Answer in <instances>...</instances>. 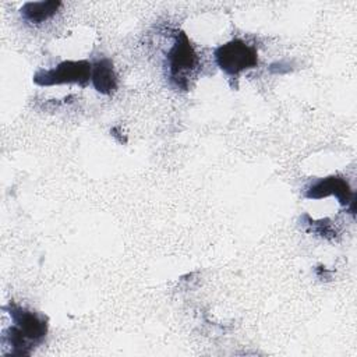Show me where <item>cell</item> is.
<instances>
[{"label":"cell","instance_id":"7a4b0ae2","mask_svg":"<svg viewBox=\"0 0 357 357\" xmlns=\"http://www.w3.org/2000/svg\"><path fill=\"white\" fill-rule=\"evenodd\" d=\"M199 64L198 54L188 36L180 31L166 54V70L170 84L183 91H188V81Z\"/></svg>","mask_w":357,"mask_h":357},{"label":"cell","instance_id":"6da1fadb","mask_svg":"<svg viewBox=\"0 0 357 357\" xmlns=\"http://www.w3.org/2000/svg\"><path fill=\"white\" fill-rule=\"evenodd\" d=\"M8 311L13 325L4 331L3 343L10 347L11 356H29L32 349L47 335V318L36 311L10 303Z\"/></svg>","mask_w":357,"mask_h":357},{"label":"cell","instance_id":"3957f363","mask_svg":"<svg viewBox=\"0 0 357 357\" xmlns=\"http://www.w3.org/2000/svg\"><path fill=\"white\" fill-rule=\"evenodd\" d=\"M218 67L230 77H238L243 71L258 66V52L241 39H231L213 52Z\"/></svg>","mask_w":357,"mask_h":357},{"label":"cell","instance_id":"277c9868","mask_svg":"<svg viewBox=\"0 0 357 357\" xmlns=\"http://www.w3.org/2000/svg\"><path fill=\"white\" fill-rule=\"evenodd\" d=\"M92 74V64L88 60H66L50 70H40L33 75V82L40 86L61 84H78L85 86Z\"/></svg>","mask_w":357,"mask_h":357},{"label":"cell","instance_id":"5b68a950","mask_svg":"<svg viewBox=\"0 0 357 357\" xmlns=\"http://www.w3.org/2000/svg\"><path fill=\"white\" fill-rule=\"evenodd\" d=\"M329 195H335L340 205H350L351 209H354V192L349 183L340 176L319 178L305 190V198L308 199H322Z\"/></svg>","mask_w":357,"mask_h":357},{"label":"cell","instance_id":"8992f818","mask_svg":"<svg viewBox=\"0 0 357 357\" xmlns=\"http://www.w3.org/2000/svg\"><path fill=\"white\" fill-rule=\"evenodd\" d=\"M91 81L99 93L102 95L114 93V91L117 89V75L110 59L102 57L92 64Z\"/></svg>","mask_w":357,"mask_h":357},{"label":"cell","instance_id":"ba28073f","mask_svg":"<svg viewBox=\"0 0 357 357\" xmlns=\"http://www.w3.org/2000/svg\"><path fill=\"white\" fill-rule=\"evenodd\" d=\"M301 223L303 226L307 227V231H312L325 238H333L337 234L336 229L332 226V222L329 219L312 220L308 215H303Z\"/></svg>","mask_w":357,"mask_h":357},{"label":"cell","instance_id":"52a82bcc","mask_svg":"<svg viewBox=\"0 0 357 357\" xmlns=\"http://www.w3.org/2000/svg\"><path fill=\"white\" fill-rule=\"evenodd\" d=\"M61 1H28L21 7V17L31 24H42L46 20L52 18L59 8Z\"/></svg>","mask_w":357,"mask_h":357}]
</instances>
